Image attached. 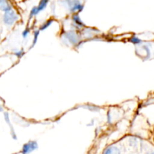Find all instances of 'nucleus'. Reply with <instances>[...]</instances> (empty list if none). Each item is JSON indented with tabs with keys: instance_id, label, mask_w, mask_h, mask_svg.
<instances>
[{
	"instance_id": "obj_1",
	"label": "nucleus",
	"mask_w": 154,
	"mask_h": 154,
	"mask_svg": "<svg viewBox=\"0 0 154 154\" xmlns=\"http://www.w3.org/2000/svg\"><path fill=\"white\" fill-rule=\"evenodd\" d=\"M18 20L17 15L16 14L14 11L13 10H11L9 11L5 12V14L3 16V21L5 24L7 25H12L14 24V23L15 21H17Z\"/></svg>"
},
{
	"instance_id": "obj_2",
	"label": "nucleus",
	"mask_w": 154,
	"mask_h": 154,
	"mask_svg": "<svg viewBox=\"0 0 154 154\" xmlns=\"http://www.w3.org/2000/svg\"><path fill=\"white\" fill-rule=\"evenodd\" d=\"M38 148V144L36 141H29L28 143L25 144L23 147V150H22V153L23 154H27L31 152L34 151L35 150Z\"/></svg>"
},
{
	"instance_id": "obj_3",
	"label": "nucleus",
	"mask_w": 154,
	"mask_h": 154,
	"mask_svg": "<svg viewBox=\"0 0 154 154\" xmlns=\"http://www.w3.org/2000/svg\"><path fill=\"white\" fill-rule=\"evenodd\" d=\"M66 37L67 38L68 40H69L71 43L73 44V45H75V44H76L77 42H78V36H77V35L75 34L74 32L70 31V32H66Z\"/></svg>"
},
{
	"instance_id": "obj_4",
	"label": "nucleus",
	"mask_w": 154,
	"mask_h": 154,
	"mask_svg": "<svg viewBox=\"0 0 154 154\" xmlns=\"http://www.w3.org/2000/svg\"><path fill=\"white\" fill-rule=\"evenodd\" d=\"M0 8H1V10L4 12L12 10L11 6L9 5L7 0H0Z\"/></svg>"
},
{
	"instance_id": "obj_5",
	"label": "nucleus",
	"mask_w": 154,
	"mask_h": 154,
	"mask_svg": "<svg viewBox=\"0 0 154 154\" xmlns=\"http://www.w3.org/2000/svg\"><path fill=\"white\" fill-rule=\"evenodd\" d=\"M83 9V5L80 3V2L78 0H73L72 2V7L71 8V11H82Z\"/></svg>"
},
{
	"instance_id": "obj_6",
	"label": "nucleus",
	"mask_w": 154,
	"mask_h": 154,
	"mask_svg": "<svg viewBox=\"0 0 154 154\" xmlns=\"http://www.w3.org/2000/svg\"><path fill=\"white\" fill-rule=\"evenodd\" d=\"M105 154H120V151L117 147L111 146V147L107 148V150L105 152Z\"/></svg>"
},
{
	"instance_id": "obj_7",
	"label": "nucleus",
	"mask_w": 154,
	"mask_h": 154,
	"mask_svg": "<svg viewBox=\"0 0 154 154\" xmlns=\"http://www.w3.org/2000/svg\"><path fill=\"white\" fill-rule=\"evenodd\" d=\"M48 2H49V0H41L40 2H39V5L37 6L38 12L45 10V8L47 7V5H48Z\"/></svg>"
},
{
	"instance_id": "obj_8",
	"label": "nucleus",
	"mask_w": 154,
	"mask_h": 154,
	"mask_svg": "<svg viewBox=\"0 0 154 154\" xmlns=\"http://www.w3.org/2000/svg\"><path fill=\"white\" fill-rule=\"evenodd\" d=\"M53 22H54V20H49L46 21V22H45V23H43L42 26H41V27H40V29H39V30H40V31H42V30L46 29L48 28V27H49L50 26H51V24H52Z\"/></svg>"
},
{
	"instance_id": "obj_9",
	"label": "nucleus",
	"mask_w": 154,
	"mask_h": 154,
	"mask_svg": "<svg viewBox=\"0 0 154 154\" xmlns=\"http://www.w3.org/2000/svg\"><path fill=\"white\" fill-rule=\"evenodd\" d=\"M72 19H73V21L75 23L77 24L78 26H84V23H83L82 21L81 20V19H80L79 16L78 15H74L73 17H72Z\"/></svg>"
},
{
	"instance_id": "obj_10",
	"label": "nucleus",
	"mask_w": 154,
	"mask_h": 154,
	"mask_svg": "<svg viewBox=\"0 0 154 154\" xmlns=\"http://www.w3.org/2000/svg\"><path fill=\"white\" fill-rule=\"evenodd\" d=\"M129 42L135 44V45H139V44H141V42H142V41H141L140 38H138V37L133 36V37H132L130 39H129Z\"/></svg>"
},
{
	"instance_id": "obj_11",
	"label": "nucleus",
	"mask_w": 154,
	"mask_h": 154,
	"mask_svg": "<svg viewBox=\"0 0 154 154\" xmlns=\"http://www.w3.org/2000/svg\"><path fill=\"white\" fill-rule=\"evenodd\" d=\"M4 117H5V120L6 123H7L8 124V126H10L11 130V132H14L13 128L11 127V121H10V119H9V114H8V113H7V112L4 113Z\"/></svg>"
},
{
	"instance_id": "obj_12",
	"label": "nucleus",
	"mask_w": 154,
	"mask_h": 154,
	"mask_svg": "<svg viewBox=\"0 0 154 154\" xmlns=\"http://www.w3.org/2000/svg\"><path fill=\"white\" fill-rule=\"evenodd\" d=\"M39 35V30H37V31H35L34 32V38H33V41H32V47H34L35 45L36 42H37L38 38Z\"/></svg>"
},
{
	"instance_id": "obj_13",
	"label": "nucleus",
	"mask_w": 154,
	"mask_h": 154,
	"mask_svg": "<svg viewBox=\"0 0 154 154\" xmlns=\"http://www.w3.org/2000/svg\"><path fill=\"white\" fill-rule=\"evenodd\" d=\"M38 13H39V12H38V7H33L32 8L31 12H30L29 18H32L33 16L38 14Z\"/></svg>"
},
{
	"instance_id": "obj_14",
	"label": "nucleus",
	"mask_w": 154,
	"mask_h": 154,
	"mask_svg": "<svg viewBox=\"0 0 154 154\" xmlns=\"http://www.w3.org/2000/svg\"><path fill=\"white\" fill-rule=\"evenodd\" d=\"M14 54L18 57V58H20V57H22L24 55V52H23V51H22V50H21V51H16V52L14 53Z\"/></svg>"
},
{
	"instance_id": "obj_15",
	"label": "nucleus",
	"mask_w": 154,
	"mask_h": 154,
	"mask_svg": "<svg viewBox=\"0 0 154 154\" xmlns=\"http://www.w3.org/2000/svg\"><path fill=\"white\" fill-rule=\"evenodd\" d=\"M29 33V29L26 28V29H24V31L23 32V33H22L23 38H26L27 36H28Z\"/></svg>"
},
{
	"instance_id": "obj_16",
	"label": "nucleus",
	"mask_w": 154,
	"mask_h": 154,
	"mask_svg": "<svg viewBox=\"0 0 154 154\" xmlns=\"http://www.w3.org/2000/svg\"><path fill=\"white\" fill-rule=\"evenodd\" d=\"M147 154H154V151H153V152H150V153H147Z\"/></svg>"
}]
</instances>
